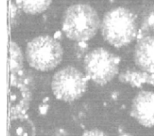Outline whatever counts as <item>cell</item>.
Here are the masks:
<instances>
[{"instance_id":"6da1fadb","label":"cell","mask_w":154,"mask_h":136,"mask_svg":"<svg viewBox=\"0 0 154 136\" xmlns=\"http://www.w3.org/2000/svg\"><path fill=\"white\" fill-rule=\"evenodd\" d=\"M100 26L97 12L87 4H74L66 10L63 31L69 39L86 42L95 36Z\"/></svg>"},{"instance_id":"7a4b0ae2","label":"cell","mask_w":154,"mask_h":136,"mask_svg":"<svg viewBox=\"0 0 154 136\" xmlns=\"http://www.w3.org/2000/svg\"><path fill=\"white\" fill-rule=\"evenodd\" d=\"M104 39L116 47H124L137 36L136 18L124 7H116L108 12L102 22Z\"/></svg>"},{"instance_id":"3957f363","label":"cell","mask_w":154,"mask_h":136,"mask_svg":"<svg viewBox=\"0 0 154 136\" xmlns=\"http://www.w3.org/2000/svg\"><path fill=\"white\" fill-rule=\"evenodd\" d=\"M26 58L32 68L40 72H48L61 62L63 49L58 42L51 37H37L28 43Z\"/></svg>"},{"instance_id":"277c9868","label":"cell","mask_w":154,"mask_h":136,"mask_svg":"<svg viewBox=\"0 0 154 136\" xmlns=\"http://www.w3.org/2000/svg\"><path fill=\"white\" fill-rule=\"evenodd\" d=\"M51 87L57 99L72 102L83 96L87 89V79L73 67H66L54 74Z\"/></svg>"},{"instance_id":"5b68a950","label":"cell","mask_w":154,"mask_h":136,"mask_svg":"<svg viewBox=\"0 0 154 136\" xmlns=\"http://www.w3.org/2000/svg\"><path fill=\"white\" fill-rule=\"evenodd\" d=\"M119 59L104 48H96L87 54L84 69L87 75L98 85L111 81L118 72Z\"/></svg>"},{"instance_id":"8992f818","label":"cell","mask_w":154,"mask_h":136,"mask_svg":"<svg viewBox=\"0 0 154 136\" xmlns=\"http://www.w3.org/2000/svg\"><path fill=\"white\" fill-rule=\"evenodd\" d=\"M8 97L10 117L25 115L31 100V90L24 71L9 73Z\"/></svg>"},{"instance_id":"52a82bcc","label":"cell","mask_w":154,"mask_h":136,"mask_svg":"<svg viewBox=\"0 0 154 136\" xmlns=\"http://www.w3.org/2000/svg\"><path fill=\"white\" fill-rule=\"evenodd\" d=\"M131 115L143 126L154 127V92L137 94L131 105Z\"/></svg>"},{"instance_id":"ba28073f","label":"cell","mask_w":154,"mask_h":136,"mask_svg":"<svg viewBox=\"0 0 154 136\" xmlns=\"http://www.w3.org/2000/svg\"><path fill=\"white\" fill-rule=\"evenodd\" d=\"M134 60L142 72L154 74V36L140 38L134 51Z\"/></svg>"},{"instance_id":"9c48e42d","label":"cell","mask_w":154,"mask_h":136,"mask_svg":"<svg viewBox=\"0 0 154 136\" xmlns=\"http://www.w3.org/2000/svg\"><path fill=\"white\" fill-rule=\"evenodd\" d=\"M8 136H35V127L25 115L10 117Z\"/></svg>"},{"instance_id":"30bf717a","label":"cell","mask_w":154,"mask_h":136,"mask_svg":"<svg viewBox=\"0 0 154 136\" xmlns=\"http://www.w3.org/2000/svg\"><path fill=\"white\" fill-rule=\"evenodd\" d=\"M119 79L122 82L128 83L131 86L137 87H139L143 84H149L154 86V74L144 72L128 71L122 73L119 76Z\"/></svg>"},{"instance_id":"8fae6325","label":"cell","mask_w":154,"mask_h":136,"mask_svg":"<svg viewBox=\"0 0 154 136\" xmlns=\"http://www.w3.org/2000/svg\"><path fill=\"white\" fill-rule=\"evenodd\" d=\"M53 0H15L18 7L26 13L38 14L46 10Z\"/></svg>"},{"instance_id":"7c38bea8","label":"cell","mask_w":154,"mask_h":136,"mask_svg":"<svg viewBox=\"0 0 154 136\" xmlns=\"http://www.w3.org/2000/svg\"><path fill=\"white\" fill-rule=\"evenodd\" d=\"M9 73H17L23 71V55L18 45L11 42L9 45V57H8Z\"/></svg>"},{"instance_id":"4fadbf2b","label":"cell","mask_w":154,"mask_h":136,"mask_svg":"<svg viewBox=\"0 0 154 136\" xmlns=\"http://www.w3.org/2000/svg\"><path fill=\"white\" fill-rule=\"evenodd\" d=\"M82 136H107V135L99 129H89L83 133Z\"/></svg>"},{"instance_id":"5bb4252c","label":"cell","mask_w":154,"mask_h":136,"mask_svg":"<svg viewBox=\"0 0 154 136\" xmlns=\"http://www.w3.org/2000/svg\"><path fill=\"white\" fill-rule=\"evenodd\" d=\"M49 136H70L68 134L67 131H65L63 129H56V130H54V132H52Z\"/></svg>"},{"instance_id":"9a60e30c","label":"cell","mask_w":154,"mask_h":136,"mask_svg":"<svg viewBox=\"0 0 154 136\" xmlns=\"http://www.w3.org/2000/svg\"><path fill=\"white\" fill-rule=\"evenodd\" d=\"M119 136H133V135H129V134H122V135H120Z\"/></svg>"}]
</instances>
